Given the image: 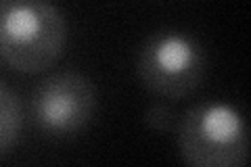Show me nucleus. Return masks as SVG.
Segmentation results:
<instances>
[{"mask_svg":"<svg viewBox=\"0 0 251 167\" xmlns=\"http://www.w3.org/2000/svg\"><path fill=\"white\" fill-rule=\"evenodd\" d=\"M23 125L21 102L9 86L0 82V155L9 153L19 140Z\"/></svg>","mask_w":251,"mask_h":167,"instance_id":"obj_5","label":"nucleus"},{"mask_svg":"<svg viewBox=\"0 0 251 167\" xmlns=\"http://www.w3.org/2000/svg\"><path fill=\"white\" fill-rule=\"evenodd\" d=\"M145 121L149 128H153L157 132H166L172 128V121H174V113L172 109H168L166 105H153L151 109L147 111Z\"/></svg>","mask_w":251,"mask_h":167,"instance_id":"obj_6","label":"nucleus"},{"mask_svg":"<svg viewBox=\"0 0 251 167\" xmlns=\"http://www.w3.org/2000/svg\"><path fill=\"white\" fill-rule=\"evenodd\" d=\"M178 153L193 167H241L249 159V134L241 111L205 100L186 111L176 125Z\"/></svg>","mask_w":251,"mask_h":167,"instance_id":"obj_2","label":"nucleus"},{"mask_svg":"<svg viewBox=\"0 0 251 167\" xmlns=\"http://www.w3.org/2000/svg\"><path fill=\"white\" fill-rule=\"evenodd\" d=\"M67 19L50 0H0V61L21 73H42L61 59Z\"/></svg>","mask_w":251,"mask_h":167,"instance_id":"obj_1","label":"nucleus"},{"mask_svg":"<svg viewBox=\"0 0 251 167\" xmlns=\"http://www.w3.org/2000/svg\"><path fill=\"white\" fill-rule=\"evenodd\" d=\"M97 88L77 71H59L38 84L31 94L34 123L49 136H75L92 121Z\"/></svg>","mask_w":251,"mask_h":167,"instance_id":"obj_4","label":"nucleus"},{"mask_svg":"<svg viewBox=\"0 0 251 167\" xmlns=\"http://www.w3.org/2000/svg\"><path fill=\"white\" fill-rule=\"evenodd\" d=\"M207 57L201 42L178 29H157L140 46L136 73L147 90L163 98H184L205 79Z\"/></svg>","mask_w":251,"mask_h":167,"instance_id":"obj_3","label":"nucleus"}]
</instances>
